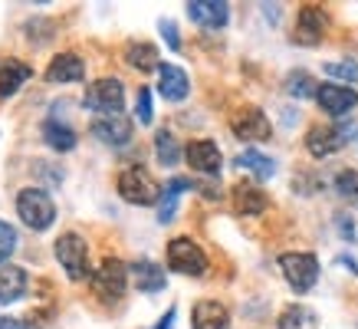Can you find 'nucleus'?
Returning a JSON list of instances; mask_svg holds the SVG:
<instances>
[{
  "mask_svg": "<svg viewBox=\"0 0 358 329\" xmlns=\"http://www.w3.org/2000/svg\"><path fill=\"white\" fill-rule=\"evenodd\" d=\"M336 191H338V197H348V201H355L358 197V172H338L336 175Z\"/></svg>",
  "mask_w": 358,
  "mask_h": 329,
  "instance_id": "31",
  "label": "nucleus"
},
{
  "mask_svg": "<svg viewBox=\"0 0 358 329\" xmlns=\"http://www.w3.org/2000/svg\"><path fill=\"white\" fill-rule=\"evenodd\" d=\"M280 270H282V280L293 286L296 293H309L315 286V280H319V260L313 253H303V251L282 253Z\"/></svg>",
  "mask_w": 358,
  "mask_h": 329,
  "instance_id": "5",
  "label": "nucleus"
},
{
  "mask_svg": "<svg viewBox=\"0 0 358 329\" xmlns=\"http://www.w3.org/2000/svg\"><path fill=\"white\" fill-rule=\"evenodd\" d=\"M326 13L319 10V7H303L299 10V17H296V33H293V40L296 43H303V46H319L322 43V36H326Z\"/></svg>",
  "mask_w": 358,
  "mask_h": 329,
  "instance_id": "11",
  "label": "nucleus"
},
{
  "mask_svg": "<svg viewBox=\"0 0 358 329\" xmlns=\"http://www.w3.org/2000/svg\"><path fill=\"white\" fill-rule=\"evenodd\" d=\"M27 293V274L20 267H0V307L3 303H17L20 296Z\"/></svg>",
  "mask_w": 358,
  "mask_h": 329,
  "instance_id": "21",
  "label": "nucleus"
},
{
  "mask_svg": "<svg viewBox=\"0 0 358 329\" xmlns=\"http://www.w3.org/2000/svg\"><path fill=\"white\" fill-rule=\"evenodd\" d=\"M0 329H27L20 323V319H13V316H0Z\"/></svg>",
  "mask_w": 358,
  "mask_h": 329,
  "instance_id": "34",
  "label": "nucleus"
},
{
  "mask_svg": "<svg viewBox=\"0 0 358 329\" xmlns=\"http://www.w3.org/2000/svg\"><path fill=\"white\" fill-rule=\"evenodd\" d=\"M315 102L332 119H342V115H348L358 106V92L352 86H342V83H322L319 92H315Z\"/></svg>",
  "mask_w": 358,
  "mask_h": 329,
  "instance_id": "10",
  "label": "nucleus"
},
{
  "mask_svg": "<svg viewBox=\"0 0 358 329\" xmlns=\"http://www.w3.org/2000/svg\"><path fill=\"white\" fill-rule=\"evenodd\" d=\"M158 92H162L168 102H181V99H187V92H191V79H187V73L181 66L162 63L158 66Z\"/></svg>",
  "mask_w": 358,
  "mask_h": 329,
  "instance_id": "15",
  "label": "nucleus"
},
{
  "mask_svg": "<svg viewBox=\"0 0 358 329\" xmlns=\"http://www.w3.org/2000/svg\"><path fill=\"white\" fill-rule=\"evenodd\" d=\"M168 267H171L174 274L204 276L207 274V253L201 251L191 237H174V241H168Z\"/></svg>",
  "mask_w": 358,
  "mask_h": 329,
  "instance_id": "6",
  "label": "nucleus"
},
{
  "mask_svg": "<svg viewBox=\"0 0 358 329\" xmlns=\"http://www.w3.org/2000/svg\"><path fill=\"white\" fill-rule=\"evenodd\" d=\"M135 115H138L141 125H152V89H138V102H135Z\"/></svg>",
  "mask_w": 358,
  "mask_h": 329,
  "instance_id": "32",
  "label": "nucleus"
},
{
  "mask_svg": "<svg viewBox=\"0 0 358 329\" xmlns=\"http://www.w3.org/2000/svg\"><path fill=\"white\" fill-rule=\"evenodd\" d=\"M158 27H162V33H164V40H168V46H171V50H181V36H178V27H174L171 20H162Z\"/></svg>",
  "mask_w": 358,
  "mask_h": 329,
  "instance_id": "33",
  "label": "nucleus"
},
{
  "mask_svg": "<svg viewBox=\"0 0 358 329\" xmlns=\"http://www.w3.org/2000/svg\"><path fill=\"white\" fill-rule=\"evenodd\" d=\"M345 145V132L342 129H332V125H313L306 132V148L313 158H329L336 155L338 148Z\"/></svg>",
  "mask_w": 358,
  "mask_h": 329,
  "instance_id": "14",
  "label": "nucleus"
},
{
  "mask_svg": "<svg viewBox=\"0 0 358 329\" xmlns=\"http://www.w3.org/2000/svg\"><path fill=\"white\" fill-rule=\"evenodd\" d=\"M155 155H158V162L162 164H168V168H171V164H178L181 162V145H178V139H174L171 132L168 129H162L158 132V135H155Z\"/></svg>",
  "mask_w": 358,
  "mask_h": 329,
  "instance_id": "27",
  "label": "nucleus"
},
{
  "mask_svg": "<svg viewBox=\"0 0 358 329\" xmlns=\"http://www.w3.org/2000/svg\"><path fill=\"white\" fill-rule=\"evenodd\" d=\"M319 323H315V313L309 307H303V303H293V307H286L280 313V319H276V329H315Z\"/></svg>",
  "mask_w": 358,
  "mask_h": 329,
  "instance_id": "26",
  "label": "nucleus"
},
{
  "mask_svg": "<svg viewBox=\"0 0 358 329\" xmlns=\"http://www.w3.org/2000/svg\"><path fill=\"white\" fill-rule=\"evenodd\" d=\"M230 129H234V135L237 139H243V142H266L270 139V119H266V112L257 109V106H247V109L234 112V119H230Z\"/></svg>",
  "mask_w": 358,
  "mask_h": 329,
  "instance_id": "8",
  "label": "nucleus"
},
{
  "mask_svg": "<svg viewBox=\"0 0 358 329\" xmlns=\"http://www.w3.org/2000/svg\"><path fill=\"white\" fill-rule=\"evenodd\" d=\"M83 106L89 112H96V115H122V109H125V86H122V79H115V76L96 79L86 89Z\"/></svg>",
  "mask_w": 358,
  "mask_h": 329,
  "instance_id": "3",
  "label": "nucleus"
},
{
  "mask_svg": "<svg viewBox=\"0 0 358 329\" xmlns=\"http://www.w3.org/2000/svg\"><path fill=\"white\" fill-rule=\"evenodd\" d=\"M185 191H191V181H187V178H171V181L164 185L162 201H158V220H162V224L174 220V211H178V197L185 195Z\"/></svg>",
  "mask_w": 358,
  "mask_h": 329,
  "instance_id": "22",
  "label": "nucleus"
},
{
  "mask_svg": "<svg viewBox=\"0 0 358 329\" xmlns=\"http://www.w3.org/2000/svg\"><path fill=\"white\" fill-rule=\"evenodd\" d=\"M131 280H135V286H138L141 293H158V290H164V270L158 267V263L152 260H135L129 267Z\"/></svg>",
  "mask_w": 358,
  "mask_h": 329,
  "instance_id": "18",
  "label": "nucleus"
},
{
  "mask_svg": "<svg viewBox=\"0 0 358 329\" xmlns=\"http://www.w3.org/2000/svg\"><path fill=\"white\" fill-rule=\"evenodd\" d=\"M17 214H20V220L30 230H46L53 227L56 220V204L53 197L46 191H40V188H23L17 195Z\"/></svg>",
  "mask_w": 358,
  "mask_h": 329,
  "instance_id": "1",
  "label": "nucleus"
},
{
  "mask_svg": "<svg viewBox=\"0 0 358 329\" xmlns=\"http://www.w3.org/2000/svg\"><path fill=\"white\" fill-rule=\"evenodd\" d=\"M86 76V63L76 53H59L46 66V83H79Z\"/></svg>",
  "mask_w": 358,
  "mask_h": 329,
  "instance_id": "17",
  "label": "nucleus"
},
{
  "mask_svg": "<svg viewBox=\"0 0 358 329\" xmlns=\"http://www.w3.org/2000/svg\"><path fill=\"white\" fill-rule=\"evenodd\" d=\"M286 92L289 96H296V99H315V92H319V83H315L309 73H289L286 76Z\"/></svg>",
  "mask_w": 358,
  "mask_h": 329,
  "instance_id": "28",
  "label": "nucleus"
},
{
  "mask_svg": "<svg viewBox=\"0 0 358 329\" xmlns=\"http://www.w3.org/2000/svg\"><path fill=\"white\" fill-rule=\"evenodd\" d=\"M13 251H17V230H13L7 220H0V267H7Z\"/></svg>",
  "mask_w": 358,
  "mask_h": 329,
  "instance_id": "30",
  "label": "nucleus"
},
{
  "mask_svg": "<svg viewBox=\"0 0 358 329\" xmlns=\"http://www.w3.org/2000/svg\"><path fill=\"white\" fill-rule=\"evenodd\" d=\"M234 208H237V214H243V218H257V214H263L266 211V195H263L257 185H237L234 188Z\"/></svg>",
  "mask_w": 358,
  "mask_h": 329,
  "instance_id": "19",
  "label": "nucleus"
},
{
  "mask_svg": "<svg viewBox=\"0 0 358 329\" xmlns=\"http://www.w3.org/2000/svg\"><path fill=\"white\" fill-rule=\"evenodd\" d=\"M338 230H342V234H345V237H352V234H355V227H352V220H338Z\"/></svg>",
  "mask_w": 358,
  "mask_h": 329,
  "instance_id": "36",
  "label": "nucleus"
},
{
  "mask_svg": "<svg viewBox=\"0 0 358 329\" xmlns=\"http://www.w3.org/2000/svg\"><path fill=\"white\" fill-rule=\"evenodd\" d=\"M187 17L197 27H204V30H220L230 20V4H224V0H191L187 4Z\"/></svg>",
  "mask_w": 358,
  "mask_h": 329,
  "instance_id": "12",
  "label": "nucleus"
},
{
  "mask_svg": "<svg viewBox=\"0 0 358 329\" xmlns=\"http://www.w3.org/2000/svg\"><path fill=\"white\" fill-rule=\"evenodd\" d=\"M43 142L50 145V148H56V152H73L76 148V132L69 129V125H63V122H43Z\"/></svg>",
  "mask_w": 358,
  "mask_h": 329,
  "instance_id": "24",
  "label": "nucleus"
},
{
  "mask_svg": "<svg viewBox=\"0 0 358 329\" xmlns=\"http://www.w3.org/2000/svg\"><path fill=\"white\" fill-rule=\"evenodd\" d=\"M30 76H33V69L23 59H3V66H0V96L3 99L13 96Z\"/></svg>",
  "mask_w": 358,
  "mask_h": 329,
  "instance_id": "20",
  "label": "nucleus"
},
{
  "mask_svg": "<svg viewBox=\"0 0 358 329\" xmlns=\"http://www.w3.org/2000/svg\"><path fill=\"white\" fill-rule=\"evenodd\" d=\"M171 326H174V309H168V313L162 316V323H158L155 329H171Z\"/></svg>",
  "mask_w": 358,
  "mask_h": 329,
  "instance_id": "35",
  "label": "nucleus"
},
{
  "mask_svg": "<svg viewBox=\"0 0 358 329\" xmlns=\"http://www.w3.org/2000/svg\"><path fill=\"white\" fill-rule=\"evenodd\" d=\"M191 329H230V309L217 300H201L191 309Z\"/></svg>",
  "mask_w": 358,
  "mask_h": 329,
  "instance_id": "16",
  "label": "nucleus"
},
{
  "mask_svg": "<svg viewBox=\"0 0 358 329\" xmlns=\"http://www.w3.org/2000/svg\"><path fill=\"white\" fill-rule=\"evenodd\" d=\"M237 168L250 172V175L260 178V181H266V178L276 175V162H273V158H266L263 152H257V148H247V152H240V155H237Z\"/></svg>",
  "mask_w": 358,
  "mask_h": 329,
  "instance_id": "23",
  "label": "nucleus"
},
{
  "mask_svg": "<svg viewBox=\"0 0 358 329\" xmlns=\"http://www.w3.org/2000/svg\"><path fill=\"white\" fill-rule=\"evenodd\" d=\"M53 251H56V260H59V267L66 270L69 280H86V276H92V270H89V247L79 234H73V230L59 234Z\"/></svg>",
  "mask_w": 358,
  "mask_h": 329,
  "instance_id": "4",
  "label": "nucleus"
},
{
  "mask_svg": "<svg viewBox=\"0 0 358 329\" xmlns=\"http://www.w3.org/2000/svg\"><path fill=\"white\" fill-rule=\"evenodd\" d=\"M125 63L131 66V69H141V73H152V69H158V50H155L152 43H129L125 46Z\"/></svg>",
  "mask_w": 358,
  "mask_h": 329,
  "instance_id": "25",
  "label": "nucleus"
},
{
  "mask_svg": "<svg viewBox=\"0 0 358 329\" xmlns=\"http://www.w3.org/2000/svg\"><path fill=\"white\" fill-rule=\"evenodd\" d=\"M326 76L342 79V83H358V63L355 59H329Z\"/></svg>",
  "mask_w": 358,
  "mask_h": 329,
  "instance_id": "29",
  "label": "nucleus"
},
{
  "mask_svg": "<svg viewBox=\"0 0 358 329\" xmlns=\"http://www.w3.org/2000/svg\"><path fill=\"white\" fill-rule=\"evenodd\" d=\"M129 276H131L129 267L122 260H115V257H109V260H102L99 270H92V290H96V296L115 303V300H122L125 290H129Z\"/></svg>",
  "mask_w": 358,
  "mask_h": 329,
  "instance_id": "7",
  "label": "nucleus"
},
{
  "mask_svg": "<svg viewBox=\"0 0 358 329\" xmlns=\"http://www.w3.org/2000/svg\"><path fill=\"white\" fill-rule=\"evenodd\" d=\"M119 195L129 201V204H138V208H148V204H158L162 201V191L164 188L155 181L145 168H125L115 181Z\"/></svg>",
  "mask_w": 358,
  "mask_h": 329,
  "instance_id": "2",
  "label": "nucleus"
},
{
  "mask_svg": "<svg viewBox=\"0 0 358 329\" xmlns=\"http://www.w3.org/2000/svg\"><path fill=\"white\" fill-rule=\"evenodd\" d=\"M89 132H92L102 145H109V148H122V145L131 142L135 125H131V119L125 115V112H122V115H96L92 125H89Z\"/></svg>",
  "mask_w": 358,
  "mask_h": 329,
  "instance_id": "9",
  "label": "nucleus"
},
{
  "mask_svg": "<svg viewBox=\"0 0 358 329\" xmlns=\"http://www.w3.org/2000/svg\"><path fill=\"white\" fill-rule=\"evenodd\" d=\"M185 158L197 175H217L220 164H224V155H220V148L210 142V139H197V142H191L185 148Z\"/></svg>",
  "mask_w": 358,
  "mask_h": 329,
  "instance_id": "13",
  "label": "nucleus"
}]
</instances>
